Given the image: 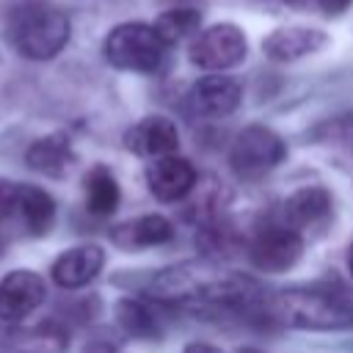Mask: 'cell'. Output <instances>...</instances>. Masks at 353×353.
<instances>
[{
  "mask_svg": "<svg viewBox=\"0 0 353 353\" xmlns=\"http://www.w3.org/2000/svg\"><path fill=\"white\" fill-rule=\"evenodd\" d=\"M149 298L174 306H223L251 309L259 301L256 284L234 270L207 262H182L160 270L149 281Z\"/></svg>",
  "mask_w": 353,
  "mask_h": 353,
  "instance_id": "cell-1",
  "label": "cell"
},
{
  "mask_svg": "<svg viewBox=\"0 0 353 353\" xmlns=\"http://www.w3.org/2000/svg\"><path fill=\"white\" fill-rule=\"evenodd\" d=\"M268 314L284 325L309 331H336L353 325V303L345 295L320 287H295L276 292L268 303Z\"/></svg>",
  "mask_w": 353,
  "mask_h": 353,
  "instance_id": "cell-2",
  "label": "cell"
},
{
  "mask_svg": "<svg viewBox=\"0 0 353 353\" xmlns=\"http://www.w3.org/2000/svg\"><path fill=\"white\" fill-rule=\"evenodd\" d=\"M8 41L11 47L30 61L55 58L69 41V17L41 0L22 3L8 17Z\"/></svg>",
  "mask_w": 353,
  "mask_h": 353,
  "instance_id": "cell-3",
  "label": "cell"
},
{
  "mask_svg": "<svg viewBox=\"0 0 353 353\" xmlns=\"http://www.w3.org/2000/svg\"><path fill=\"white\" fill-rule=\"evenodd\" d=\"M165 41L154 30V25L124 22L116 25L105 39V58L110 66L124 72H157L165 58Z\"/></svg>",
  "mask_w": 353,
  "mask_h": 353,
  "instance_id": "cell-4",
  "label": "cell"
},
{
  "mask_svg": "<svg viewBox=\"0 0 353 353\" xmlns=\"http://www.w3.org/2000/svg\"><path fill=\"white\" fill-rule=\"evenodd\" d=\"M287 149L284 141L262 127V124H251L245 130L237 132V138L229 146V165L240 179H262L265 174H270L281 160H284Z\"/></svg>",
  "mask_w": 353,
  "mask_h": 353,
  "instance_id": "cell-5",
  "label": "cell"
},
{
  "mask_svg": "<svg viewBox=\"0 0 353 353\" xmlns=\"http://www.w3.org/2000/svg\"><path fill=\"white\" fill-rule=\"evenodd\" d=\"M248 52V44H245V36L237 25H229V22H221V25H212L201 33H196V39L190 41V63L199 66V69H207V72H223V69H232L237 63H243Z\"/></svg>",
  "mask_w": 353,
  "mask_h": 353,
  "instance_id": "cell-6",
  "label": "cell"
},
{
  "mask_svg": "<svg viewBox=\"0 0 353 353\" xmlns=\"http://www.w3.org/2000/svg\"><path fill=\"white\" fill-rule=\"evenodd\" d=\"M248 256L265 273H284L295 268L298 259L303 256V234H298L284 221L270 223L254 234L248 245Z\"/></svg>",
  "mask_w": 353,
  "mask_h": 353,
  "instance_id": "cell-7",
  "label": "cell"
},
{
  "mask_svg": "<svg viewBox=\"0 0 353 353\" xmlns=\"http://www.w3.org/2000/svg\"><path fill=\"white\" fill-rule=\"evenodd\" d=\"M47 298L44 279L33 270H11L0 279V320L19 323L33 314Z\"/></svg>",
  "mask_w": 353,
  "mask_h": 353,
  "instance_id": "cell-8",
  "label": "cell"
},
{
  "mask_svg": "<svg viewBox=\"0 0 353 353\" xmlns=\"http://www.w3.org/2000/svg\"><path fill=\"white\" fill-rule=\"evenodd\" d=\"M240 97L243 91L234 77L207 74L199 83H193V88L188 91L185 108L201 119H221V116H229L240 105Z\"/></svg>",
  "mask_w": 353,
  "mask_h": 353,
  "instance_id": "cell-9",
  "label": "cell"
},
{
  "mask_svg": "<svg viewBox=\"0 0 353 353\" xmlns=\"http://www.w3.org/2000/svg\"><path fill=\"white\" fill-rule=\"evenodd\" d=\"M196 179H199L196 168L185 157H176V152L154 157L152 165L146 168V185H149L152 196L165 204L185 199L196 188Z\"/></svg>",
  "mask_w": 353,
  "mask_h": 353,
  "instance_id": "cell-10",
  "label": "cell"
},
{
  "mask_svg": "<svg viewBox=\"0 0 353 353\" xmlns=\"http://www.w3.org/2000/svg\"><path fill=\"white\" fill-rule=\"evenodd\" d=\"M281 221L292 226L298 234L320 232L331 221V193L325 188H301L287 196Z\"/></svg>",
  "mask_w": 353,
  "mask_h": 353,
  "instance_id": "cell-11",
  "label": "cell"
},
{
  "mask_svg": "<svg viewBox=\"0 0 353 353\" xmlns=\"http://www.w3.org/2000/svg\"><path fill=\"white\" fill-rule=\"evenodd\" d=\"M124 146L138 157H163L174 154L179 149V132L176 124L165 116H146L138 124H132L124 135Z\"/></svg>",
  "mask_w": 353,
  "mask_h": 353,
  "instance_id": "cell-12",
  "label": "cell"
},
{
  "mask_svg": "<svg viewBox=\"0 0 353 353\" xmlns=\"http://www.w3.org/2000/svg\"><path fill=\"white\" fill-rule=\"evenodd\" d=\"M102 265H105V251L94 243H83V245L63 251L52 262V279L63 290H77V287H85L88 281H94L97 273L102 270Z\"/></svg>",
  "mask_w": 353,
  "mask_h": 353,
  "instance_id": "cell-13",
  "label": "cell"
},
{
  "mask_svg": "<svg viewBox=\"0 0 353 353\" xmlns=\"http://www.w3.org/2000/svg\"><path fill=\"white\" fill-rule=\"evenodd\" d=\"M174 237V226L165 215H138L132 221H121L110 229V240L124 251H141L152 245H163Z\"/></svg>",
  "mask_w": 353,
  "mask_h": 353,
  "instance_id": "cell-14",
  "label": "cell"
},
{
  "mask_svg": "<svg viewBox=\"0 0 353 353\" xmlns=\"http://www.w3.org/2000/svg\"><path fill=\"white\" fill-rule=\"evenodd\" d=\"M325 44V33L314 28H279L265 39V55L273 61H295Z\"/></svg>",
  "mask_w": 353,
  "mask_h": 353,
  "instance_id": "cell-15",
  "label": "cell"
},
{
  "mask_svg": "<svg viewBox=\"0 0 353 353\" xmlns=\"http://www.w3.org/2000/svg\"><path fill=\"white\" fill-rule=\"evenodd\" d=\"M14 218H19L30 234H44V232H50V226L55 221V201L39 185H17Z\"/></svg>",
  "mask_w": 353,
  "mask_h": 353,
  "instance_id": "cell-16",
  "label": "cell"
},
{
  "mask_svg": "<svg viewBox=\"0 0 353 353\" xmlns=\"http://www.w3.org/2000/svg\"><path fill=\"white\" fill-rule=\"evenodd\" d=\"M28 165L39 174H47V176H61L74 154H72V143L63 132H55V135H47V138H39L36 143L28 146V154H25Z\"/></svg>",
  "mask_w": 353,
  "mask_h": 353,
  "instance_id": "cell-17",
  "label": "cell"
},
{
  "mask_svg": "<svg viewBox=\"0 0 353 353\" xmlns=\"http://www.w3.org/2000/svg\"><path fill=\"white\" fill-rule=\"evenodd\" d=\"M85 207L105 218V215H113L116 207H119V199H121V190H119V182L116 176L110 174V168L105 165H94L88 174H85Z\"/></svg>",
  "mask_w": 353,
  "mask_h": 353,
  "instance_id": "cell-18",
  "label": "cell"
},
{
  "mask_svg": "<svg viewBox=\"0 0 353 353\" xmlns=\"http://www.w3.org/2000/svg\"><path fill=\"white\" fill-rule=\"evenodd\" d=\"M199 25H201V14L196 8H171L157 17L154 30L160 33V39L165 44H174L179 39H185L188 33H196Z\"/></svg>",
  "mask_w": 353,
  "mask_h": 353,
  "instance_id": "cell-19",
  "label": "cell"
},
{
  "mask_svg": "<svg viewBox=\"0 0 353 353\" xmlns=\"http://www.w3.org/2000/svg\"><path fill=\"white\" fill-rule=\"evenodd\" d=\"M116 317H119L121 328H124L127 334H132V336H152V334L157 331V317H154V312H152L146 303H141V301H130V298L119 301Z\"/></svg>",
  "mask_w": 353,
  "mask_h": 353,
  "instance_id": "cell-20",
  "label": "cell"
},
{
  "mask_svg": "<svg viewBox=\"0 0 353 353\" xmlns=\"http://www.w3.org/2000/svg\"><path fill=\"white\" fill-rule=\"evenodd\" d=\"M17 212V185L0 179V223L11 221Z\"/></svg>",
  "mask_w": 353,
  "mask_h": 353,
  "instance_id": "cell-21",
  "label": "cell"
},
{
  "mask_svg": "<svg viewBox=\"0 0 353 353\" xmlns=\"http://www.w3.org/2000/svg\"><path fill=\"white\" fill-rule=\"evenodd\" d=\"M347 6H350V0H309V8H314L320 14H328V17L342 14Z\"/></svg>",
  "mask_w": 353,
  "mask_h": 353,
  "instance_id": "cell-22",
  "label": "cell"
},
{
  "mask_svg": "<svg viewBox=\"0 0 353 353\" xmlns=\"http://www.w3.org/2000/svg\"><path fill=\"white\" fill-rule=\"evenodd\" d=\"M182 353H223V350L215 347V345H210V342H190Z\"/></svg>",
  "mask_w": 353,
  "mask_h": 353,
  "instance_id": "cell-23",
  "label": "cell"
},
{
  "mask_svg": "<svg viewBox=\"0 0 353 353\" xmlns=\"http://www.w3.org/2000/svg\"><path fill=\"white\" fill-rule=\"evenodd\" d=\"M290 6H298V8H309V0H284Z\"/></svg>",
  "mask_w": 353,
  "mask_h": 353,
  "instance_id": "cell-24",
  "label": "cell"
},
{
  "mask_svg": "<svg viewBox=\"0 0 353 353\" xmlns=\"http://www.w3.org/2000/svg\"><path fill=\"white\" fill-rule=\"evenodd\" d=\"M347 270H350V276H353V245H350V251H347Z\"/></svg>",
  "mask_w": 353,
  "mask_h": 353,
  "instance_id": "cell-25",
  "label": "cell"
}]
</instances>
